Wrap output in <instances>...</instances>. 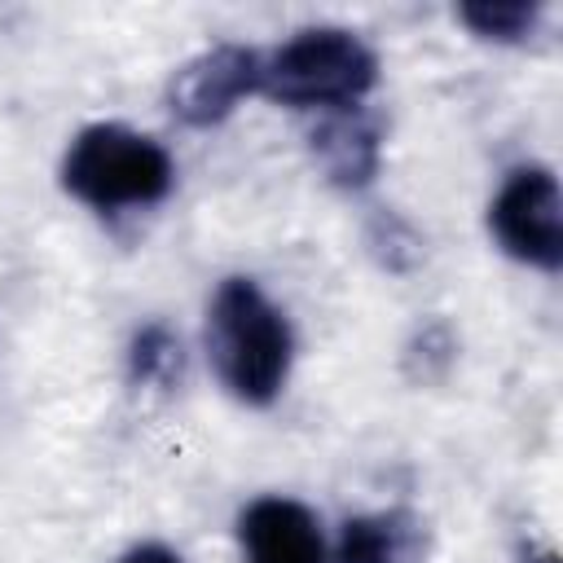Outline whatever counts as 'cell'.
Segmentation results:
<instances>
[{
    "instance_id": "1",
    "label": "cell",
    "mask_w": 563,
    "mask_h": 563,
    "mask_svg": "<svg viewBox=\"0 0 563 563\" xmlns=\"http://www.w3.org/2000/svg\"><path fill=\"white\" fill-rule=\"evenodd\" d=\"M207 356L216 378L246 405H268L290 374V325L251 277L220 282L207 308Z\"/></svg>"
},
{
    "instance_id": "2",
    "label": "cell",
    "mask_w": 563,
    "mask_h": 563,
    "mask_svg": "<svg viewBox=\"0 0 563 563\" xmlns=\"http://www.w3.org/2000/svg\"><path fill=\"white\" fill-rule=\"evenodd\" d=\"M172 154L123 128V123H92L84 128L66 158H62V185L79 202L97 211H119V207H145L158 202L172 189Z\"/></svg>"
},
{
    "instance_id": "3",
    "label": "cell",
    "mask_w": 563,
    "mask_h": 563,
    "mask_svg": "<svg viewBox=\"0 0 563 563\" xmlns=\"http://www.w3.org/2000/svg\"><path fill=\"white\" fill-rule=\"evenodd\" d=\"M374 53L343 26H312L286 40L268 62H260V88L299 110H339L356 106L374 88Z\"/></svg>"
},
{
    "instance_id": "4",
    "label": "cell",
    "mask_w": 563,
    "mask_h": 563,
    "mask_svg": "<svg viewBox=\"0 0 563 563\" xmlns=\"http://www.w3.org/2000/svg\"><path fill=\"white\" fill-rule=\"evenodd\" d=\"M488 229L506 255L554 273L563 264V198L550 167H519L488 207Z\"/></svg>"
},
{
    "instance_id": "5",
    "label": "cell",
    "mask_w": 563,
    "mask_h": 563,
    "mask_svg": "<svg viewBox=\"0 0 563 563\" xmlns=\"http://www.w3.org/2000/svg\"><path fill=\"white\" fill-rule=\"evenodd\" d=\"M260 62L264 57L242 44H216V48L198 53L194 62H185L172 75V88H167L172 114L194 128L220 123L246 92L260 88Z\"/></svg>"
},
{
    "instance_id": "6",
    "label": "cell",
    "mask_w": 563,
    "mask_h": 563,
    "mask_svg": "<svg viewBox=\"0 0 563 563\" xmlns=\"http://www.w3.org/2000/svg\"><path fill=\"white\" fill-rule=\"evenodd\" d=\"M242 554L246 563H325L321 523L308 506L290 497H260L242 510Z\"/></svg>"
},
{
    "instance_id": "7",
    "label": "cell",
    "mask_w": 563,
    "mask_h": 563,
    "mask_svg": "<svg viewBox=\"0 0 563 563\" xmlns=\"http://www.w3.org/2000/svg\"><path fill=\"white\" fill-rule=\"evenodd\" d=\"M308 141H312V158L339 189H365L374 180L383 132H378V119L365 114L361 106L325 110Z\"/></svg>"
},
{
    "instance_id": "8",
    "label": "cell",
    "mask_w": 563,
    "mask_h": 563,
    "mask_svg": "<svg viewBox=\"0 0 563 563\" xmlns=\"http://www.w3.org/2000/svg\"><path fill=\"white\" fill-rule=\"evenodd\" d=\"M339 563H422V523L409 510L347 519L339 537Z\"/></svg>"
},
{
    "instance_id": "9",
    "label": "cell",
    "mask_w": 563,
    "mask_h": 563,
    "mask_svg": "<svg viewBox=\"0 0 563 563\" xmlns=\"http://www.w3.org/2000/svg\"><path fill=\"white\" fill-rule=\"evenodd\" d=\"M180 374V343L167 325H145L132 339V378L141 383H172Z\"/></svg>"
},
{
    "instance_id": "10",
    "label": "cell",
    "mask_w": 563,
    "mask_h": 563,
    "mask_svg": "<svg viewBox=\"0 0 563 563\" xmlns=\"http://www.w3.org/2000/svg\"><path fill=\"white\" fill-rule=\"evenodd\" d=\"M457 18L484 40H523L537 22V4H462Z\"/></svg>"
},
{
    "instance_id": "11",
    "label": "cell",
    "mask_w": 563,
    "mask_h": 563,
    "mask_svg": "<svg viewBox=\"0 0 563 563\" xmlns=\"http://www.w3.org/2000/svg\"><path fill=\"white\" fill-rule=\"evenodd\" d=\"M119 563H180L167 545H136V550H128Z\"/></svg>"
},
{
    "instance_id": "12",
    "label": "cell",
    "mask_w": 563,
    "mask_h": 563,
    "mask_svg": "<svg viewBox=\"0 0 563 563\" xmlns=\"http://www.w3.org/2000/svg\"><path fill=\"white\" fill-rule=\"evenodd\" d=\"M523 563H559V554H550V550H541V554H532V559H523Z\"/></svg>"
}]
</instances>
